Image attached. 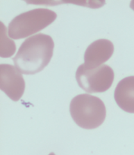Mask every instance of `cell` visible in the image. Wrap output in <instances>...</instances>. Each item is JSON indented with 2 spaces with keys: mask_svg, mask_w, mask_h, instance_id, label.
<instances>
[{
  "mask_svg": "<svg viewBox=\"0 0 134 155\" xmlns=\"http://www.w3.org/2000/svg\"><path fill=\"white\" fill-rule=\"evenodd\" d=\"M54 48L51 36L41 33L30 36L22 43L13 58L14 66L22 74H38L50 62Z\"/></svg>",
  "mask_w": 134,
  "mask_h": 155,
  "instance_id": "cell-1",
  "label": "cell"
},
{
  "mask_svg": "<svg viewBox=\"0 0 134 155\" xmlns=\"http://www.w3.org/2000/svg\"><path fill=\"white\" fill-rule=\"evenodd\" d=\"M70 113L79 127L88 130L100 127L106 117V108L103 101L90 94L74 97L70 102Z\"/></svg>",
  "mask_w": 134,
  "mask_h": 155,
  "instance_id": "cell-2",
  "label": "cell"
},
{
  "mask_svg": "<svg viewBox=\"0 0 134 155\" xmlns=\"http://www.w3.org/2000/svg\"><path fill=\"white\" fill-rule=\"evenodd\" d=\"M57 14L47 8H36L22 13L11 20L8 27L11 38L22 39L36 35L55 21Z\"/></svg>",
  "mask_w": 134,
  "mask_h": 155,
  "instance_id": "cell-3",
  "label": "cell"
},
{
  "mask_svg": "<svg viewBox=\"0 0 134 155\" xmlns=\"http://www.w3.org/2000/svg\"><path fill=\"white\" fill-rule=\"evenodd\" d=\"M76 80L78 85L86 92L101 93L112 86L115 74L112 68L104 64L95 69H87L81 64L77 68Z\"/></svg>",
  "mask_w": 134,
  "mask_h": 155,
  "instance_id": "cell-4",
  "label": "cell"
},
{
  "mask_svg": "<svg viewBox=\"0 0 134 155\" xmlns=\"http://www.w3.org/2000/svg\"><path fill=\"white\" fill-rule=\"evenodd\" d=\"M0 89L13 101H18L23 96L25 81L15 66L8 64L0 65Z\"/></svg>",
  "mask_w": 134,
  "mask_h": 155,
  "instance_id": "cell-5",
  "label": "cell"
},
{
  "mask_svg": "<svg viewBox=\"0 0 134 155\" xmlns=\"http://www.w3.org/2000/svg\"><path fill=\"white\" fill-rule=\"evenodd\" d=\"M114 52V45L107 39H99L88 45L84 53L83 67L92 69L104 65Z\"/></svg>",
  "mask_w": 134,
  "mask_h": 155,
  "instance_id": "cell-6",
  "label": "cell"
},
{
  "mask_svg": "<svg viewBox=\"0 0 134 155\" xmlns=\"http://www.w3.org/2000/svg\"><path fill=\"white\" fill-rule=\"evenodd\" d=\"M114 99L117 106L129 113H134V76L121 80L115 87Z\"/></svg>",
  "mask_w": 134,
  "mask_h": 155,
  "instance_id": "cell-7",
  "label": "cell"
},
{
  "mask_svg": "<svg viewBox=\"0 0 134 155\" xmlns=\"http://www.w3.org/2000/svg\"><path fill=\"white\" fill-rule=\"evenodd\" d=\"M1 30V52L0 56L2 58H8L13 56L16 51V45L13 39L10 38L8 34V29L3 22H0Z\"/></svg>",
  "mask_w": 134,
  "mask_h": 155,
  "instance_id": "cell-8",
  "label": "cell"
},
{
  "mask_svg": "<svg viewBox=\"0 0 134 155\" xmlns=\"http://www.w3.org/2000/svg\"><path fill=\"white\" fill-rule=\"evenodd\" d=\"M130 8L134 11V1H131L130 3Z\"/></svg>",
  "mask_w": 134,
  "mask_h": 155,
  "instance_id": "cell-9",
  "label": "cell"
},
{
  "mask_svg": "<svg viewBox=\"0 0 134 155\" xmlns=\"http://www.w3.org/2000/svg\"><path fill=\"white\" fill-rule=\"evenodd\" d=\"M49 155H55V154H54V153H53V152H51V153H50Z\"/></svg>",
  "mask_w": 134,
  "mask_h": 155,
  "instance_id": "cell-10",
  "label": "cell"
}]
</instances>
